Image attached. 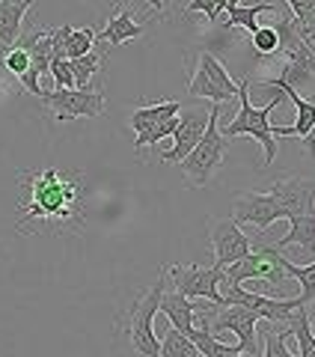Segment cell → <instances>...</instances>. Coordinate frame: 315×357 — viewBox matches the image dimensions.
I'll use <instances>...</instances> for the list:
<instances>
[{"label": "cell", "instance_id": "1", "mask_svg": "<svg viewBox=\"0 0 315 357\" xmlns=\"http://www.w3.org/2000/svg\"><path fill=\"white\" fill-rule=\"evenodd\" d=\"M24 199L18 203V232L42 227L48 232L77 229L86 218V185L75 170H24L18 173Z\"/></svg>", "mask_w": 315, "mask_h": 357}, {"label": "cell", "instance_id": "2", "mask_svg": "<svg viewBox=\"0 0 315 357\" xmlns=\"http://www.w3.org/2000/svg\"><path fill=\"white\" fill-rule=\"evenodd\" d=\"M238 102H241L238 116L229 119V122H223V126H217L220 134L226 140H235V137H253V140H259V146H262V152H265L262 164L271 167L274 158H277V137H274V126L268 119H271V114L279 107V96L271 98L265 107H253L250 105V81H238Z\"/></svg>", "mask_w": 315, "mask_h": 357}, {"label": "cell", "instance_id": "3", "mask_svg": "<svg viewBox=\"0 0 315 357\" xmlns=\"http://www.w3.org/2000/svg\"><path fill=\"white\" fill-rule=\"evenodd\" d=\"M220 110L223 105H211L208 107V122H206V131L194 149H190L187 158H182V173L187 178V188H206L211 182V176L220 170L223 164V155H226L229 140L220 134Z\"/></svg>", "mask_w": 315, "mask_h": 357}, {"label": "cell", "instance_id": "4", "mask_svg": "<svg viewBox=\"0 0 315 357\" xmlns=\"http://www.w3.org/2000/svg\"><path fill=\"white\" fill-rule=\"evenodd\" d=\"M164 286H167V271L158 274V283L149 289V292L134 301V307L125 319L128 340L134 345V351H137V357H158V351H161V342L155 337V316H158V304H161Z\"/></svg>", "mask_w": 315, "mask_h": 357}, {"label": "cell", "instance_id": "5", "mask_svg": "<svg viewBox=\"0 0 315 357\" xmlns=\"http://www.w3.org/2000/svg\"><path fill=\"white\" fill-rule=\"evenodd\" d=\"M187 96L208 98L211 105H226L238 96V81H232L229 72L220 66V60L208 51H199L197 72L187 81Z\"/></svg>", "mask_w": 315, "mask_h": 357}, {"label": "cell", "instance_id": "6", "mask_svg": "<svg viewBox=\"0 0 315 357\" xmlns=\"http://www.w3.org/2000/svg\"><path fill=\"white\" fill-rule=\"evenodd\" d=\"M167 280L176 289L173 292L185 295V298H202L215 307H226V298L220 295V280H223V268H202V265H173L164 268Z\"/></svg>", "mask_w": 315, "mask_h": 357}, {"label": "cell", "instance_id": "7", "mask_svg": "<svg viewBox=\"0 0 315 357\" xmlns=\"http://www.w3.org/2000/svg\"><path fill=\"white\" fill-rule=\"evenodd\" d=\"M244 280H268L271 286H283L286 271L279 268V253L274 248H265V244H253L244 259L223 268L220 283H244Z\"/></svg>", "mask_w": 315, "mask_h": 357}, {"label": "cell", "instance_id": "8", "mask_svg": "<svg viewBox=\"0 0 315 357\" xmlns=\"http://www.w3.org/2000/svg\"><path fill=\"white\" fill-rule=\"evenodd\" d=\"M39 102L60 122L93 119L105 114V96L93 93V89H45Z\"/></svg>", "mask_w": 315, "mask_h": 357}, {"label": "cell", "instance_id": "9", "mask_svg": "<svg viewBox=\"0 0 315 357\" xmlns=\"http://www.w3.org/2000/svg\"><path fill=\"white\" fill-rule=\"evenodd\" d=\"M208 241H211V250H215V268H226L232 262L244 259L253 248V241L244 236L241 227L232 218H211Z\"/></svg>", "mask_w": 315, "mask_h": 357}, {"label": "cell", "instance_id": "10", "mask_svg": "<svg viewBox=\"0 0 315 357\" xmlns=\"http://www.w3.org/2000/svg\"><path fill=\"white\" fill-rule=\"evenodd\" d=\"M259 319L253 310L238 307V304H229V307H220L211 319V333L215 331H229L238 337V349L247 357H256L259 351Z\"/></svg>", "mask_w": 315, "mask_h": 357}, {"label": "cell", "instance_id": "11", "mask_svg": "<svg viewBox=\"0 0 315 357\" xmlns=\"http://www.w3.org/2000/svg\"><path fill=\"white\" fill-rule=\"evenodd\" d=\"M279 218H289L286 208L277 203L271 194H259V191H244L235 197V211H232V220L238 223H247V227H253L259 232H265L271 223H277Z\"/></svg>", "mask_w": 315, "mask_h": 357}, {"label": "cell", "instance_id": "12", "mask_svg": "<svg viewBox=\"0 0 315 357\" xmlns=\"http://www.w3.org/2000/svg\"><path fill=\"white\" fill-rule=\"evenodd\" d=\"M279 206L286 208L289 218H303V215H315V182L300 176H279L268 188Z\"/></svg>", "mask_w": 315, "mask_h": 357}, {"label": "cell", "instance_id": "13", "mask_svg": "<svg viewBox=\"0 0 315 357\" xmlns=\"http://www.w3.org/2000/svg\"><path fill=\"white\" fill-rule=\"evenodd\" d=\"M206 122H208V114H202L197 107H182L178 110V126L173 131V149H167L161 155L164 164H178L182 158H187L190 149L199 143L202 131H206Z\"/></svg>", "mask_w": 315, "mask_h": 357}, {"label": "cell", "instance_id": "14", "mask_svg": "<svg viewBox=\"0 0 315 357\" xmlns=\"http://www.w3.org/2000/svg\"><path fill=\"white\" fill-rule=\"evenodd\" d=\"M265 86H277L279 93H283L286 98H291V105L298 107V119L295 126H277L274 128V137H307V134L312 131L315 126V102H309V98H300V93L295 86H289L283 77H274V81H262Z\"/></svg>", "mask_w": 315, "mask_h": 357}, {"label": "cell", "instance_id": "15", "mask_svg": "<svg viewBox=\"0 0 315 357\" xmlns=\"http://www.w3.org/2000/svg\"><path fill=\"white\" fill-rule=\"evenodd\" d=\"M143 24L140 21H134V15H131V9L125 6V0H119L116 3V9H114V15H110V21H107V27L101 30V33H95V42L101 39V42H107V45H125V42H131V39H140L143 36Z\"/></svg>", "mask_w": 315, "mask_h": 357}, {"label": "cell", "instance_id": "16", "mask_svg": "<svg viewBox=\"0 0 315 357\" xmlns=\"http://www.w3.org/2000/svg\"><path fill=\"white\" fill-rule=\"evenodd\" d=\"M178 110H182V105H178V102H158V105H140V107H134V114L128 116V126L134 131V146H137V143L155 126H161L164 119L178 116Z\"/></svg>", "mask_w": 315, "mask_h": 357}, {"label": "cell", "instance_id": "17", "mask_svg": "<svg viewBox=\"0 0 315 357\" xmlns=\"http://www.w3.org/2000/svg\"><path fill=\"white\" fill-rule=\"evenodd\" d=\"M197 310H199V304H194L190 298L178 295V292H167V289H164V295H161V304H158V312L167 319V325L176 328V331H182L185 337L194 331Z\"/></svg>", "mask_w": 315, "mask_h": 357}, {"label": "cell", "instance_id": "18", "mask_svg": "<svg viewBox=\"0 0 315 357\" xmlns=\"http://www.w3.org/2000/svg\"><path fill=\"white\" fill-rule=\"evenodd\" d=\"M36 0H3L0 3V51L13 48L21 36V24H24V15L33 9Z\"/></svg>", "mask_w": 315, "mask_h": 357}, {"label": "cell", "instance_id": "19", "mask_svg": "<svg viewBox=\"0 0 315 357\" xmlns=\"http://www.w3.org/2000/svg\"><path fill=\"white\" fill-rule=\"evenodd\" d=\"M286 248H300L309 256L315 253V215L289 218V232L283 238H277L274 250H286Z\"/></svg>", "mask_w": 315, "mask_h": 357}, {"label": "cell", "instance_id": "20", "mask_svg": "<svg viewBox=\"0 0 315 357\" xmlns=\"http://www.w3.org/2000/svg\"><path fill=\"white\" fill-rule=\"evenodd\" d=\"M93 45H95V30L63 24V54H66V60L84 57V54L93 51Z\"/></svg>", "mask_w": 315, "mask_h": 357}, {"label": "cell", "instance_id": "21", "mask_svg": "<svg viewBox=\"0 0 315 357\" xmlns=\"http://www.w3.org/2000/svg\"><path fill=\"white\" fill-rule=\"evenodd\" d=\"M187 340L197 345V351L202 357H232V354L241 351L238 345H226V342L215 340V333H211L208 328H194V331L187 333Z\"/></svg>", "mask_w": 315, "mask_h": 357}, {"label": "cell", "instance_id": "22", "mask_svg": "<svg viewBox=\"0 0 315 357\" xmlns=\"http://www.w3.org/2000/svg\"><path fill=\"white\" fill-rule=\"evenodd\" d=\"M101 66H105V57L95 51L84 54V57L77 60H69V69H72V77H75V89H93V75L101 72Z\"/></svg>", "mask_w": 315, "mask_h": 357}, {"label": "cell", "instance_id": "23", "mask_svg": "<svg viewBox=\"0 0 315 357\" xmlns=\"http://www.w3.org/2000/svg\"><path fill=\"white\" fill-rule=\"evenodd\" d=\"M262 13H277L274 3H253V6H229L226 9V24L229 27H244L247 33H253L259 27V15Z\"/></svg>", "mask_w": 315, "mask_h": 357}, {"label": "cell", "instance_id": "24", "mask_svg": "<svg viewBox=\"0 0 315 357\" xmlns=\"http://www.w3.org/2000/svg\"><path fill=\"white\" fill-rule=\"evenodd\" d=\"M279 268L286 271V277H295V280L300 283V301H303V304H309L312 295H315V262L295 265V262H289L286 256L279 253Z\"/></svg>", "mask_w": 315, "mask_h": 357}, {"label": "cell", "instance_id": "25", "mask_svg": "<svg viewBox=\"0 0 315 357\" xmlns=\"http://www.w3.org/2000/svg\"><path fill=\"white\" fill-rule=\"evenodd\" d=\"M158 357H199V351H197V345L190 342L182 331L167 328L164 340H161V351H158Z\"/></svg>", "mask_w": 315, "mask_h": 357}, {"label": "cell", "instance_id": "26", "mask_svg": "<svg viewBox=\"0 0 315 357\" xmlns=\"http://www.w3.org/2000/svg\"><path fill=\"white\" fill-rule=\"evenodd\" d=\"M250 45L259 57H271V54H277V48H279V36H277L274 27H256L250 33Z\"/></svg>", "mask_w": 315, "mask_h": 357}, {"label": "cell", "instance_id": "27", "mask_svg": "<svg viewBox=\"0 0 315 357\" xmlns=\"http://www.w3.org/2000/svg\"><path fill=\"white\" fill-rule=\"evenodd\" d=\"M3 69L9 72V75H15V77H21L27 69H30V54L24 51V48H18V45H13V48H6V54H3Z\"/></svg>", "mask_w": 315, "mask_h": 357}, {"label": "cell", "instance_id": "28", "mask_svg": "<svg viewBox=\"0 0 315 357\" xmlns=\"http://www.w3.org/2000/svg\"><path fill=\"white\" fill-rule=\"evenodd\" d=\"M187 15H194V13H202L211 24L220 18V13H226V0H190L187 9H185Z\"/></svg>", "mask_w": 315, "mask_h": 357}, {"label": "cell", "instance_id": "29", "mask_svg": "<svg viewBox=\"0 0 315 357\" xmlns=\"http://www.w3.org/2000/svg\"><path fill=\"white\" fill-rule=\"evenodd\" d=\"M48 75H51V81H54V86H57V89H75V77H72L69 60H66V57L51 60Z\"/></svg>", "mask_w": 315, "mask_h": 357}, {"label": "cell", "instance_id": "30", "mask_svg": "<svg viewBox=\"0 0 315 357\" xmlns=\"http://www.w3.org/2000/svg\"><path fill=\"white\" fill-rule=\"evenodd\" d=\"M289 9H291V18H300L303 9H307V0H286Z\"/></svg>", "mask_w": 315, "mask_h": 357}, {"label": "cell", "instance_id": "31", "mask_svg": "<svg viewBox=\"0 0 315 357\" xmlns=\"http://www.w3.org/2000/svg\"><path fill=\"white\" fill-rule=\"evenodd\" d=\"M307 319H309V328H312V333H315V295H312V301L307 304Z\"/></svg>", "mask_w": 315, "mask_h": 357}, {"label": "cell", "instance_id": "32", "mask_svg": "<svg viewBox=\"0 0 315 357\" xmlns=\"http://www.w3.org/2000/svg\"><path fill=\"white\" fill-rule=\"evenodd\" d=\"M146 3H149V6L155 9V13H158V15H161V13H164V0H146Z\"/></svg>", "mask_w": 315, "mask_h": 357}, {"label": "cell", "instance_id": "33", "mask_svg": "<svg viewBox=\"0 0 315 357\" xmlns=\"http://www.w3.org/2000/svg\"><path fill=\"white\" fill-rule=\"evenodd\" d=\"M229 6H241V0H226V9Z\"/></svg>", "mask_w": 315, "mask_h": 357}, {"label": "cell", "instance_id": "34", "mask_svg": "<svg viewBox=\"0 0 315 357\" xmlns=\"http://www.w3.org/2000/svg\"><path fill=\"white\" fill-rule=\"evenodd\" d=\"M232 357H247V354H241V351H238V354H232Z\"/></svg>", "mask_w": 315, "mask_h": 357}, {"label": "cell", "instance_id": "35", "mask_svg": "<svg viewBox=\"0 0 315 357\" xmlns=\"http://www.w3.org/2000/svg\"><path fill=\"white\" fill-rule=\"evenodd\" d=\"M309 357H315V349H312V354H309Z\"/></svg>", "mask_w": 315, "mask_h": 357}, {"label": "cell", "instance_id": "36", "mask_svg": "<svg viewBox=\"0 0 315 357\" xmlns=\"http://www.w3.org/2000/svg\"><path fill=\"white\" fill-rule=\"evenodd\" d=\"M0 3H3V0H0Z\"/></svg>", "mask_w": 315, "mask_h": 357}, {"label": "cell", "instance_id": "37", "mask_svg": "<svg viewBox=\"0 0 315 357\" xmlns=\"http://www.w3.org/2000/svg\"><path fill=\"white\" fill-rule=\"evenodd\" d=\"M199 357H202V354H199Z\"/></svg>", "mask_w": 315, "mask_h": 357}]
</instances>
